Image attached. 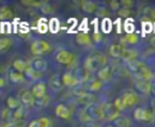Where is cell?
I'll return each mask as SVG.
<instances>
[{
  "mask_svg": "<svg viewBox=\"0 0 155 127\" xmlns=\"http://www.w3.org/2000/svg\"><path fill=\"white\" fill-rule=\"evenodd\" d=\"M0 18H1V21L11 19V18H13V12L8 7H2L0 9Z\"/></svg>",
  "mask_w": 155,
  "mask_h": 127,
  "instance_id": "29",
  "label": "cell"
},
{
  "mask_svg": "<svg viewBox=\"0 0 155 127\" xmlns=\"http://www.w3.org/2000/svg\"><path fill=\"white\" fill-rule=\"evenodd\" d=\"M14 123L12 121H1V124H0V127H12Z\"/></svg>",
  "mask_w": 155,
  "mask_h": 127,
  "instance_id": "41",
  "label": "cell"
},
{
  "mask_svg": "<svg viewBox=\"0 0 155 127\" xmlns=\"http://www.w3.org/2000/svg\"><path fill=\"white\" fill-rule=\"evenodd\" d=\"M77 103H78V105H84V108H86V107L89 106V105L93 104L94 97H93V95L89 92V93H87L84 96H82V97L77 98Z\"/></svg>",
  "mask_w": 155,
  "mask_h": 127,
  "instance_id": "26",
  "label": "cell"
},
{
  "mask_svg": "<svg viewBox=\"0 0 155 127\" xmlns=\"http://www.w3.org/2000/svg\"><path fill=\"white\" fill-rule=\"evenodd\" d=\"M105 65H107V58L102 54H94L89 56L84 62V67L90 73L98 70Z\"/></svg>",
  "mask_w": 155,
  "mask_h": 127,
  "instance_id": "1",
  "label": "cell"
},
{
  "mask_svg": "<svg viewBox=\"0 0 155 127\" xmlns=\"http://www.w3.org/2000/svg\"><path fill=\"white\" fill-rule=\"evenodd\" d=\"M118 15L122 18H127L128 16L130 15V9H127V8H120V10L118 11Z\"/></svg>",
  "mask_w": 155,
  "mask_h": 127,
  "instance_id": "35",
  "label": "cell"
},
{
  "mask_svg": "<svg viewBox=\"0 0 155 127\" xmlns=\"http://www.w3.org/2000/svg\"><path fill=\"white\" fill-rule=\"evenodd\" d=\"M41 11L43 12L44 14H53L54 12H55V10H54V8L51 7V5H49L48 3H46L44 7H42L41 8Z\"/></svg>",
  "mask_w": 155,
  "mask_h": 127,
  "instance_id": "38",
  "label": "cell"
},
{
  "mask_svg": "<svg viewBox=\"0 0 155 127\" xmlns=\"http://www.w3.org/2000/svg\"><path fill=\"white\" fill-rule=\"evenodd\" d=\"M21 105H24L25 107H34L35 106V98L32 95L31 91L30 90H23L21 92Z\"/></svg>",
  "mask_w": 155,
  "mask_h": 127,
  "instance_id": "12",
  "label": "cell"
},
{
  "mask_svg": "<svg viewBox=\"0 0 155 127\" xmlns=\"http://www.w3.org/2000/svg\"><path fill=\"white\" fill-rule=\"evenodd\" d=\"M114 107H116V109L118 110V111H123V110H125L126 109V106H125V104H124L122 97H117L114 102Z\"/></svg>",
  "mask_w": 155,
  "mask_h": 127,
  "instance_id": "34",
  "label": "cell"
},
{
  "mask_svg": "<svg viewBox=\"0 0 155 127\" xmlns=\"http://www.w3.org/2000/svg\"><path fill=\"white\" fill-rule=\"evenodd\" d=\"M30 91H31L32 95L34 96L35 100H39L44 98L46 95H47V84L43 81H37V82H33L30 88Z\"/></svg>",
  "mask_w": 155,
  "mask_h": 127,
  "instance_id": "5",
  "label": "cell"
},
{
  "mask_svg": "<svg viewBox=\"0 0 155 127\" xmlns=\"http://www.w3.org/2000/svg\"><path fill=\"white\" fill-rule=\"evenodd\" d=\"M55 114L61 120H70L72 116L71 110L63 104H58L55 107Z\"/></svg>",
  "mask_w": 155,
  "mask_h": 127,
  "instance_id": "14",
  "label": "cell"
},
{
  "mask_svg": "<svg viewBox=\"0 0 155 127\" xmlns=\"http://www.w3.org/2000/svg\"><path fill=\"white\" fill-rule=\"evenodd\" d=\"M151 93L155 96V80H153L152 81V92H151Z\"/></svg>",
  "mask_w": 155,
  "mask_h": 127,
  "instance_id": "46",
  "label": "cell"
},
{
  "mask_svg": "<svg viewBox=\"0 0 155 127\" xmlns=\"http://www.w3.org/2000/svg\"><path fill=\"white\" fill-rule=\"evenodd\" d=\"M12 66H13V70L25 74V72L28 70V67H29V63L26 62L25 60H23V59H16V60H14Z\"/></svg>",
  "mask_w": 155,
  "mask_h": 127,
  "instance_id": "19",
  "label": "cell"
},
{
  "mask_svg": "<svg viewBox=\"0 0 155 127\" xmlns=\"http://www.w3.org/2000/svg\"><path fill=\"white\" fill-rule=\"evenodd\" d=\"M103 83H104V82H102L101 80H98L97 78H95V79H92L91 81L87 84V88L86 89H87V91L90 92V93H92V92L96 93V92H98V91L103 88Z\"/></svg>",
  "mask_w": 155,
  "mask_h": 127,
  "instance_id": "20",
  "label": "cell"
},
{
  "mask_svg": "<svg viewBox=\"0 0 155 127\" xmlns=\"http://www.w3.org/2000/svg\"><path fill=\"white\" fill-rule=\"evenodd\" d=\"M49 27H48V24H47V21H46V18H41L38 21V24H37V30L40 32V33L44 34L48 31Z\"/></svg>",
  "mask_w": 155,
  "mask_h": 127,
  "instance_id": "28",
  "label": "cell"
},
{
  "mask_svg": "<svg viewBox=\"0 0 155 127\" xmlns=\"http://www.w3.org/2000/svg\"><path fill=\"white\" fill-rule=\"evenodd\" d=\"M125 42L127 44H130V45H135V44L138 43V41H139V36L137 35L136 33H127L125 35Z\"/></svg>",
  "mask_w": 155,
  "mask_h": 127,
  "instance_id": "33",
  "label": "cell"
},
{
  "mask_svg": "<svg viewBox=\"0 0 155 127\" xmlns=\"http://www.w3.org/2000/svg\"><path fill=\"white\" fill-rule=\"evenodd\" d=\"M48 100H49V98H48V96L46 95L45 97L42 98V99L35 100V106L39 107V108H42V107H45L46 105L48 104Z\"/></svg>",
  "mask_w": 155,
  "mask_h": 127,
  "instance_id": "37",
  "label": "cell"
},
{
  "mask_svg": "<svg viewBox=\"0 0 155 127\" xmlns=\"http://www.w3.org/2000/svg\"><path fill=\"white\" fill-rule=\"evenodd\" d=\"M84 127H102V126L95 122H91V123H88V124L84 125Z\"/></svg>",
  "mask_w": 155,
  "mask_h": 127,
  "instance_id": "43",
  "label": "cell"
},
{
  "mask_svg": "<svg viewBox=\"0 0 155 127\" xmlns=\"http://www.w3.org/2000/svg\"><path fill=\"white\" fill-rule=\"evenodd\" d=\"M124 50H125V47L122 44H112L108 49V54H109L110 57L118 59V58H122Z\"/></svg>",
  "mask_w": 155,
  "mask_h": 127,
  "instance_id": "15",
  "label": "cell"
},
{
  "mask_svg": "<svg viewBox=\"0 0 155 127\" xmlns=\"http://www.w3.org/2000/svg\"><path fill=\"white\" fill-rule=\"evenodd\" d=\"M81 9L86 13H94V12H97V5H96L94 1H86L84 0L81 2Z\"/></svg>",
  "mask_w": 155,
  "mask_h": 127,
  "instance_id": "24",
  "label": "cell"
},
{
  "mask_svg": "<svg viewBox=\"0 0 155 127\" xmlns=\"http://www.w3.org/2000/svg\"><path fill=\"white\" fill-rule=\"evenodd\" d=\"M153 112L151 110L147 108H139L135 109V111L133 112V118L135 119V121L137 122H150L153 120Z\"/></svg>",
  "mask_w": 155,
  "mask_h": 127,
  "instance_id": "6",
  "label": "cell"
},
{
  "mask_svg": "<svg viewBox=\"0 0 155 127\" xmlns=\"http://www.w3.org/2000/svg\"><path fill=\"white\" fill-rule=\"evenodd\" d=\"M28 127H42V126L40 125V123H39V121H38V119H35V120H32L31 122L29 123Z\"/></svg>",
  "mask_w": 155,
  "mask_h": 127,
  "instance_id": "42",
  "label": "cell"
},
{
  "mask_svg": "<svg viewBox=\"0 0 155 127\" xmlns=\"http://www.w3.org/2000/svg\"><path fill=\"white\" fill-rule=\"evenodd\" d=\"M5 105H7V108H9L10 110H16L19 107H21V99L16 98L15 96H9L5 99Z\"/></svg>",
  "mask_w": 155,
  "mask_h": 127,
  "instance_id": "23",
  "label": "cell"
},
{
  "mask_svg": "<svg viewBox=\"0 0 155 127\" xmlns=\"http://www.w3.org/2000/svg\"><path fill=\"white\" fill-rule=\"evenodd\" d=\"M21 5H26V7H33V8H42L46 5L44 1H35V0H21Z\"/></svg>",
  "mask_w": 155,
  "mask_h": 127,
  "instance_id": "30",
  "label": "cell"
},
{
  "mask_svg": "<svg viewBox=\"0 0 155 127\" xmlns=\"http://www.w3.org/2000/svg\"><path fill=\"white\" fill-rule=\"evenodd\" d=\"M61 79H62V84L64 86H68V88H76V86H78L80 83L77 80V78L75 77V75L71 72L63 73Z\"/></svg>",
  "mask_w": 155,
  "mask_h": 127,
  "instance_id": "13",
  "label": "cell"
},
{
  "mask_svg": "<svg viewBox=\"0 0 155 127\" xmlns=\"http://www.w3.org/2000/svg\"><path fill=\"white\" fill-rule=\"evenodd\" d=\"M137 57H138V52H137L136 50L125 48L123 56H122V59L125 60L126 63H130V62L137 61Z\"/></svg>",
  "mask_w": 155,
  "mask_h": 127,
  "instance_id": "22",
  "label": "cell"
},
{
  "mask_svg": "<svg viewBox=\"0 0 155 127\" xmlns=\"http://www.w3.org/2000/svg\"><path fill=\"white\" fill-rule=\"evenodd\" d=\"M75 77L77 78V80L79 82H82V81H86V80L89 79V75H90V72H88L86 68L82 66V67H79L73 73Z\"/></svg>",
  "mask_w": 155,
  "mask_h": 127,
  "instance_id": "21",
  "label": "cell"
},
{
  "mask_svg": "<svg viewBox=\"0 0 155 127\" xmlns=\"http://www.w3.org/2000/svg\"><path fill=\"white\" fill-rule=\"evenodd\" d=\"M48 27H49L50 32L53 33H57L60 30V23L57 18H51L49 21H48Z\"/></svg>",
  "mask_w": 155,
  "mask_h": 127,
  "instance_id": "31",
  "label": "cell"
},
{
  "mask_svg": "<svg viewBox=\"0 0 155 127\" xmlns=\"http://www.w3.org/2000/svg\"><path fill=\"white\" fill-rule=\"evenodd\" d=\"M76 42L80 46H90L92 44V40L90 35L88 33H84V32H79L76 35Z\"/></svg>",
  "mask_w": 155,
  "mask_h": 127,
  "instance_id": "18",
  "label": "cell"
},
{
  "mask_svg": "<svg viewBox=\"0 0 155 127\" xmlns=\"http://www.w3.org/2000/svg\"><path fill=\"white\" fill-rule=\"evenodd\" d=\"M109 7H110V9L114 10V11H119L120 7H121V2H119L117 0H112V1L109 2Z\"/></svg>",
  "mask_w": 155,
  "mask_h": 127,
  "instance_id": "39",
  "label": "cell"
},
{
  "mask_svg": "<svg viewBox=\"0 0 155 127\" xmlns=\"http://www.w3.org/2000/svg\"><path fill=\"white\" fill-rule=\"evenodd\" d=\"M38 121H39L40 125L42 127H50V125H51L50 120L48 118H46V116H41V118L38 119Z\"/></svg>",
  "mask_w": 155,
  "mask_h": 127,
  "instance_id": "36",
  "label": "cell"
},
{
  "mask_svg": "<svg viewBox=\"0 0 155 127\" xmlns=\"http://www.w3.org/2000/svg\"><path fill=\"white\" fill-rule=\"evenodd\" d=\"M84 109H86V112L89 116V118L93 122H95V121H102L106 119L104 107L102 105L97 104V103H93V104L87 106Z\"/></svg>",
  "mask_w": 155,
  "mask_h": 127,
  "instance_id": "2",
  "label": "cell"
},
{
  "mask_svg": "<svg viewBox=\"0 0 155 127\" xmlns=\"http://www.w3.org/2000/svg\"><path fill=\"white\" fill-rule=\"evenodd\" d=\"M55 60L60 65L70 66L75 61V54L68 49H59L55 54Z\"/></svg>",
  "mask_w": 155,
  "mask_h": 127,
  "instance_id": "4",
  "label": "cell"
},
{
  "mask_svg": "<svg viewBox=\"0 0 155 127\" xmlns=\"http://www.w3.org/2000/svg\"><path fill=\"white\" fill-rule=\"evenodd\" d=\"M112 67L111 65L107 64V65L103 66L102 68L96 72V76H97V79L101 80L102 82H108L111 80L112 78Z\"/></svg>",
  "mask_w": 155,
  "mask_h": 127,
  "instance_id": "9",
  "label": "cell"
},
{
  "mask_svg": "<svg viewBox=\"0 0 155 127\" xmlns=\"http://www.w3.org/2000/svg\"><path fill=\"white\" fill-rule=\"evenodd\" d=\"M12 45V41L9 39V37H1L0 40V50L1 52H5L11 47Z\"/></svg>",
  "mask_w": 155,
  "mask_h": 127,
  "instance_id": "32",
  "label": "cell"
},
{
  "mask_svg": "<svg viewBox=\"0 0 155 127\" xmlns=\"http://www.w3.org/2000/svg\"><path fill=\"white\" fill-rule=\"evenodd\" d=\"M0 84H1V86H5V80H3L2 78H1V80H0Z\"/></svg>",
  "mask_w": 155,
  "mask_h": 127,
  "instance_id": "48",
  "label": "cell"
},
{
  "mask_svg": "<svg viewBox=\"0 0 155 127\" xmlns=\"http://www.w3.org/2000/svg\"><path fill=\"white\" fill-rule=\"evenodd\" d=\"M103 107H104V111H105L106 120L110 121V122H114L116 119L121 116V113L116 109L114 103H106Z\"/></svg>",
  "mask_w": 155,
  "mask_h": 127,
  "instance_id": "8",
  "label": "cell"
},
{
  "mask_svg": "<svg viewBox=\"0 0 155 127\" xmlns=\"http://www.w3.org/2000/svg\"><path fill=\"white\" fill-rule=\"evenodd\" d=\"M48 86H49L51 91H54V92H59L62 88V79L60 78L59 75L53 76V77L50 78Z\"/></svg>",
  "mask_w": 155,
  "mask_h": 127,
  "instance_id": "17",
  "label": "cell"
},
{
  "mask_svg": "<svg viewBox=\"0 0 155 127\" xmlns=\"http://www.w3.org/2000/svg\"><path fill=\"white\" fill-rule=\"evenodd\" d=\"M111 125L114 127H130V121L126 116H121L120 118L116 119L114 122L111 123Z\"/></svg>",
  "mask_w": 155,
  "mask_h": 127,
  "instance_id": "25",
  "label": "cell"
},
{
  "mask_svg": "<svg viewBox=\"0 0 155 127\" xmlns=\"http://www.w3.org/2000/svg\"><path fill=\"white\" fill-rule=\"evenodd\" d=\"M79 127H84V126H79Z\"/></svg>",
  "mask_w": 155,
  "mask_h": 127,
  "instance_id": "50",
  "label": "cell"
},
{
  "mask_svg": "<svg viewBox=\"0 0 155 127\" xmlns=\"http://www.w3.org/2000/svg\"><path fill=\"white\" fill-rule=\"evenodd\" d=\"M101 39H102V36H101V34L98 33V32H95V33H94V40H95L96 43H98V42L101 41Z\"/></svg>",
  "mask_w": 155,
  "mask_h": 127,
  "instance_id": "44",
  "label": "cell"
},
{
  "mask_svg": "<svg viewBox=\"0 0 155 127\" xmlns=\"http://www.w3.org/2000/svg\"><path fill=\"white\" fill-rule=\"evenodd\" d=\"M135 88L139 91L140 93L144 94V95H149L152 92V81L136 79L135 80Z\"/></svg>",
  "mask_w": 155,
  "mask_h": 127,
  "instance_id": "10",
  "label": "cell"
},
{
  "mask_svg": "<svg viewBox=\"0 0 155 127\" xmlns=\"http://www.w3.org/2000/svg\"><path fill=\"white\" fill-rule=\"evenodd\" d=\"M101 28L104 33H109L112 30V21L108 17H104L101 23Z\"/></svg>",
  "mask_w": 155,
  "mask_h": 127,
  "instance_id": "27",
  "label": "cell"
},
{
  "mask_svg": "<svg viewBox=\"0 0 155 127\" xmlns=\"http://www.w3.org/2000/svg\"><path fill=\"white\" fill-rule=\"evenodd\" d=\"M9 80L13 83H23L25 81V75L23 73H19L15 70H9Z\"/></svg>",
  "mask_w": 155,
  "mask_h": 127,
  "instance_id": "16",
  "label": "cell"
},
{
  "mask_svg": "<svg viewBox=\"0 0 155 127\" xmlns=\"http://www.w3.org/2000/svg\"><path fill=\"white\" fill-rule=\"evenodd\" d=\"M121 5L123 8H127V9H130V8L134 5V1H132V0H122V1H121Z\"/></svg>",
  "mask_w": 155,
  "mask_h": 127,
  "instance_id": "40",
  "label": "cell"
},
{
  "mask_svg": "<svg viewBox=\"0 0 155 127\" xmlns=\"http://www.w3.org/2000/svg\"><path fill=\"white\" fill-rule=\"evenodd\" d=\"M50 44L47 40L44 39H38L35 41L32 42L31 46H30V50L31 52L37 56V57H41L43 54H47L48 51L50 50Z\"/></svg>",
  "mask_w": 155,
  "mask_h": 127,
  "instance_id": "3",
  "label": "cell"
},
{
  "mask_svg": "<svg viewBox=\"0 0 155 127\" xmlns=\"http://www.w3.org/2000/svg\"><path fill=\"white\" fill-rule=\"evenodd\" d=\"M12 127H25L24 125L19 124V123H14L13 125H12Z\"/></svg>",
  "mask_w": 155,
  "mask_h": 127,
  "instance_id": "47",
  "label": "cell"
},
{
  "mask_svg": "<svg viewBox=\"0 0 155 127\" xmlns=\"http://www.w3.org/2000/svg\"><path fill=\"white\" fill-rule=\"evenodd\" d=\"M149 16L153 19H155V9H152L149 11Z\"/></svg>",
  "mask_w": 155,
  "mask_h": 127,
  "instance_id": "45",
  "label": "cell"
},
{
  "mask_svg": "<svg viewBox=\"0 0 155 127\" xmlns=\"http://www.w3.org/2000/svg\"><path fill=\"white\" fill-rule=\"evenodd\" d=\"M105 127H114V126H112V125H106Z\"/></svg>",
  "mask_w": 155,
  "mask_h": 127,
  "instance_id": "49",
  "label": "cell"
},
{
  "mask_svg": "<svg viewBox=\"0 0 155 127\" xmlns=\"http://www.w3.org/2000/svg\"><path fill=\"white\" fill-rule=\"evenodd\" d=\"M122 99H123L124 104H125L126 108H132L136 105V103L138 102V95L135 93L134 91L128 90L125 91L123 94H122Z\"/></svg>",
  "mask_w": 155,
  "mask_h": 127,
  "instance_id": "11",
  "label": "cell"
},
{
  "mask_svg": "<svg viewBox=\"0 0 155 127\" xmlns=\"http://www.w3.org/2000/svg\"><path fill=\"white\" fill-rule=\"evenodd\" d=\"M29 65L32 70H35L37 73H40V74L45 72L48 67L47 60L42 57H35L34 59H32L31 61L29 62Z\"/></svg>",
  "mask_w": 155,
  "mask_h": 127,
  "instance_id": "7",
  "label": "cell"
}]
</instances>
